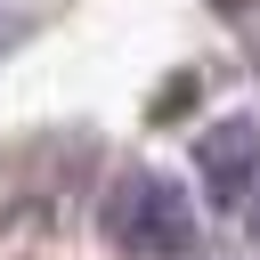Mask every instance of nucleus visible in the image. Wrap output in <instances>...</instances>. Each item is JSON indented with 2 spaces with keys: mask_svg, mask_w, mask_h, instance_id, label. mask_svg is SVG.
I'll use <instances>...</instances> for the list:
<instances>
[{
  "mask_svg": "<svg viewBox=\"0 0 260 260\" xmlns=\"http://www.w3.org/2000/svg\"><path fill=\"white\" fill-rule=\"evenodd\" d=\"M106 236L122 244V252H138V260H187L195 252V203H187V187H171L162 171H130V179H114V195H106Z\"/></svg>",
  "mask_w": 260,
  "mask_h": 260,
  "instance_id": "nucleus-1",
  "label": "nucleus"
},
{
  "mask_svg": "<svg viewBox=\"0 0 260 260\" xmlns=\"http://www.w3.org/2000/svg\"><path fill=\"white\" fill-rule=\"evenodd\" d=\"M195 171H203V195L236 211V203L260 187V122H252V114H219V122L195 138Z\"/></svg>",
  "mask_w": 260,
  "mask_h": 260,
  "instance_id": "nucleus-2",
  "label": "nucleus"
},
{
  "mask_svg": "<svg viewBox=\"0 0 260 260\" xmlns=\"http://www.w3.org/2000/svg\"><path fill=\"white\" fill-rule=\"evenodd\" d=\"M252 244H260V195H252Z\"/></svg>",
  "mask_w": 260,
  "mask_h": 260,
  "instance_id": "nucleus-3",
  "label": "nucleus"
}]
</instances>
